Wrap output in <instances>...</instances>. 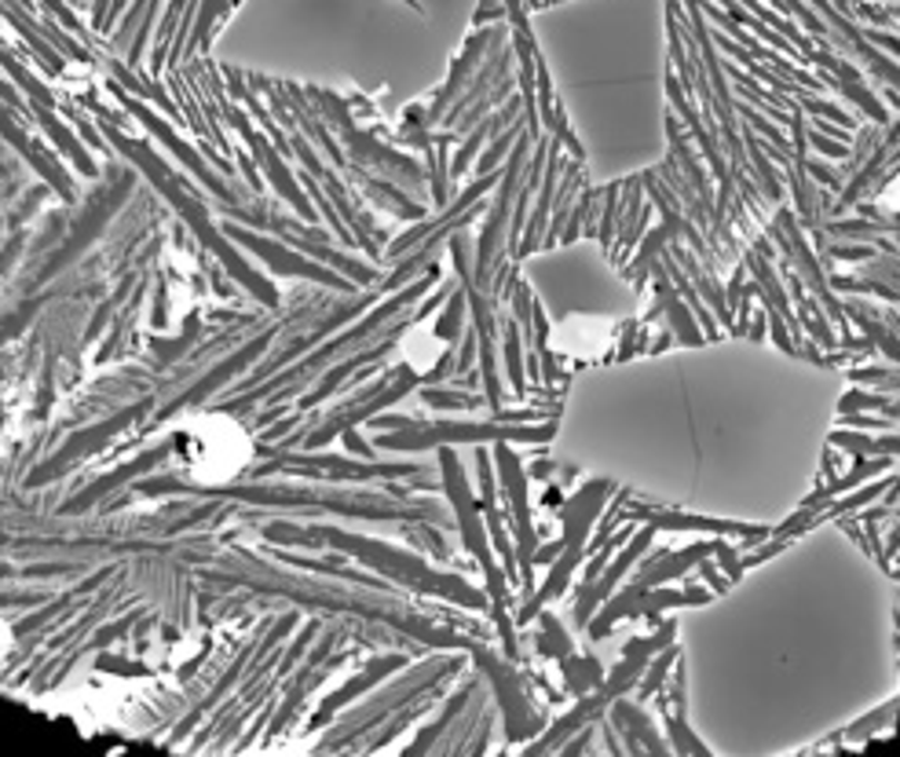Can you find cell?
Masks as SVG:
<instances>
[{
    "label": "cell",
    "mask_w": 900,
    "mask_h": 757,
    "mask_svg": "<svg viewBox=\"0 0 900 757\" xmlns=\"http://www.w3.org/2000/svg\"><path fill=\"white\" fill-rule=\"evenodd\" d=\"M656 293H659V297H656V308H659V311H667V319H670V326H673V333H678V337L684 340V345H696L699 333H696V326H692V315H689V308H684L678 297H673L670 282L662 279V275L656 279Z\"/></svg>",
    "instance_id": "1"
},
{
    "label": "cell",
    "mask_w": 900,
    "mask_h": 757,
    "mask_svg": "<svg viewBox=\"0 0 900 757\" xmlns=\"http://www.w3.org/2000/svg\"><path fill=\"white\" fill-rule=\"evenodd\" d=\"M831 447L857 450V454H900V436H857V432H834Z\"/></svg>",
    "instance_id": "2"
},
{
    "label": "cell",
    "mask_w": 900,
    "mask_h": 757,
    "mask_svg": "<svg viewBox=\"0 0 900 757\" xmlns=\"http://www.w3.org/2000/svg\"><path fill=\"white\" fill-rule=\"evenodd\" d=\"M897 710H900V699H890V703H886V706H882V710H874V714H868V717H860V721H857L853 728H849V731H846V736H849V739H864V736H868V731H874V728H882L886 721H890V717H893Z\"/></svg>",
    "instance_id": "3"
},
{
    "label": "cell",
    "mask_w": 900,
    "mask_h": 757,
    "mask_svg": "<svg viewBox=\"0 0 900 757\" xmlns=\"http://www.w3.org/2000/svg\"><path fill=\"white\" fill-rule=\"evenodd\" d=\"M670 663H673V651L670 655H659V659H652L644 666V685L641 691H637V699H648V696H656V691L662 688V680H667V670H670Z\"/></svg>",
    "instance_id": "4"
}]
</instances>
